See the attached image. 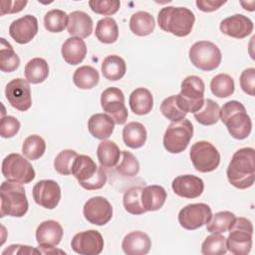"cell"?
<instances>
[{"label":"cell","mask_w":255,"mask_h":255,"mask_svg":"<svg viewBox=\"0 0 255 255\" xmlns=\"http://www.w3.org/2000/svg\"><path fill=\"white\" fill-rule=\"evenodd\" d=\"M178 107L184 113H196L204 103V83L197 76H188L181 83V90L175 95Z\"/></svg>","instance_id":"52a82bcc"},{"label":"cell","mask_w":255,"mask_h":255,"mask_svg":"<svg viewBox=\"0 0 255 255\" xmlns=\"http://www.w3.org/2000/svg\"><path fill=\"white\" fill-rule=\"evenodd\" d=\"M235 219L231 211H220L211 216L206 224V229L210 233H224L228 231Z\"/></svg>","instance_id":"ab89813d"},{"label":"cell","mask_w":255,"mask_h":255,"mask_svg":"<svg viewBox=\"0 0 255 255\" xmlns=\"http://www.w3.org/2000/svg\"><path fill=\"white\" fill-rule=\"evenodd\" d=\"M24 74L29 83L40 84L49 76L48 63L43 58H33L26 64Z\"/></svg>","instance_id":"1f68e13d"},{"label":"cell","mask_w":255,"mask_h":255,"mask_svg":"<svg viewBox=\"0 0 255 255\" xmlns=\"http://www.w3.org/2000/svg\"><path fill=\"white\" fill-rule=\"evenodd\" d=\"M61 53L66 63L78 65L84 61L87 55V46L81 38L70 37L62 45Z\"/></svg>","instance_id":"cb8c5ba5"},{"label":"cell","mask_w":255,"mask_h":255,"mask_svg":"<svg viewBox=\"0 0 255 255\" xmlns=\"http://www.w3.org/2000/svg\"><path fill=\"white\" fill-rule=\"evenodd\" d=\"M157 22L161 30L177 37H185L192 30L195 16L188 8L167 6L158 12Z\"/></svg>","instance_id":"7a4b0ae2"},{"label":"cell","mask_w":255,"mask_h":255,"mask_svg":"<svg viewBox=\"0 0 255 255\" xmlns=\"http://www.w3.org/2000/svg\"><path fill=\"white\" fill-rule=\"evenodd\" d=\"M220 31L232 38L243 39L253 31V22L243 14H235L220 22Z\"/></svg>","instance_id":"d6986e66"},{"label":"cell","mask_w":255,"mask_h":255,"mask_svg":"<svg viewBox=\"0 0 255 255\" xmlns=\"http://www.w3.org/2000/svg\"><path fill=\"white\" fill-rule=\"evenodd\" d=\"M20 58L15 53L13 47L4 38L0 39V70L11 73L18 69Z\"/></svg>","instance_id":"e575fe53"},{"label":"cell","mask_w":255,"mask_h":255,"mask_svg":"<svg viewBox=\"0 0 255 255\" xmlns=\"http://www.w3.org/2000/svg\"><path fill=\"white\" fill-rule=\"evenodd\" d=\"M191 64L202 71H212L219 67L222 55L220 49L212 42H195L188 52Z\"/></svg>","instance_id":"9c48e42d"},{"label":"cell","mask_w":255,"mask_h":255,"mask_svg":"<svg viewBox=\"0 0 255 255\" xmlns=\"http://www.w3.org/2000/svg\"><path fill=\"white\" fill-rule=\"evenodd\" d=\"M99 72L92 66H82L73 75L74 84L82 90H89L96 87L99 83Z\"/></svg>","instance_id":"836d02e7"},{"label":"cell","mask_w":255,"mask_h":255,"mask_svg":"<svg viewBox=\"0 0 255 255\" xmlns=\"http://www.w3.org/2000/svg\"><path fill=\"white\" fill-rule=\"evenodd\" d=\"M95 34L97 39L104 44L115 43L119 38V28L116 20L112 17H105L99 20Z\"/></svg>","instance_id":"d6a6232c"},{"label":"cell","mask_w":255,"mask_h":255,"mask_svg":"<svg viewBox=\"0 0 255 255\" xmlns=\"http://www.w3.org/2000/svg\"><path fill=\"white\" fill-rule=\"evenodd\" d=\"M102 74L109 81L121 80L126 72L127 65L125 60L118 55H110L102 63Z\"/></svg>","instance_id":"f1b7e54d"},{"label":"cell","mask_w":255,"mask_h":255,"mask_svg":"<svg viewBox=\"0 0 255 255\" xmlns=\"http://www.w3.org/2000/svg\"><path fill=\"white\" fill-rule=\"evenodd\" d=\"M166 199L165 189L156 184L142 187L140 193L141 205L145 211H155L161 208Z\"/></svg>","instance_id":"d4e9b609"},{"label":"cell","mask_w":255,"mask_h":255,"mask_svg":"<svg viewBox=\"0 0 255 255\" xmlns=\"http://www.w3.org/2000/svg\"><path fill=\"white\" fill-rule=\"evenodd\" d=\"M101 106L104 112L113 119L115 124H126L128 115L125 106V96L122 90L116 87L106 89L101 95Z\"/></svg>","instance_id":"7c38bea8"},{"label":"cell","mask_w":255,"mask_h":255,"mask_svg":"<svg viewBox=\"0 0 255 255\" xmlns=\"http://www.w3.org/2000/svg\"><path fill=\"white\" fill-rule=\"evenodd\" d=\"M123 139L130 148H139L146 141V129L138 122H130L123 128Z\"/></svg>","instance_id":"83f0119b"},{"label":"cell","mask_w":255,"mask_h":255,"mask_svg":"<svg viewBox=\"0 0 255 255\" xmlns=\"http://www.w3.org/2000/svg\"><path fill=\"white\" fill-rule=\"evenodd\" d=\"M68 33L78 38H87L93 32V20L83 11H73L68 16Z\"/></svg>","instance_id":"603a6c76"},{"label":"cell","mask_w":255,"mask_h":255,"mask_svg":"<svg viewBox=\"0 0 255 255\" xmlns=\"http://www.w3.org/2000/svg\"><path fill=\"white\" fill-rule=\"evenodd\" d=\"M226 252V238L220 233H212L207 236L201 245V253L203 255H222Z\"/></svg>","instance_id":"b9f144b4"},{"label":"cell","mask_w":255,"mask_h":255,"mask_svg":"<svg viewBox=\"0 0 255 255\" xmlns=\"http://www.w3.org/2000/svg\"><path fill=\"white\" fill-rule=\"evenodd\" d=\"M20 129V122L12 117L5 116L1 118L0 122V135L3 138H10L17 134Z\"/></svg>","instance_id":"7dc6e473"},{"label":"cell","mask_w":255,"mask_h":255,"mask_svg":"<svg viewBox=\"0 0 255 255\" xmlns=\"http://www.w3.org/2000/svg\"><path fill=\"white\" fill-rule=\"evenodd\" d=\"M151 247L149 236L142 231H132L127 234L122 242V248L128 255L147 254Z\"/></svg>","instance_id":"7402d4cb"},{"label":"cell","mask_w":255,"mask_h":255,"mask_svg":"<svg viewBox=\"0 0 255 255\" xmlns=\"http://www.w3.org/2000/svg\"><path fill=\"white\" fill-rule=\"evenodd\" d=\"M220 108L217 103L211 99L204 100L202 108L194 113V118L197 123L203 126H212L219 120Z\"/></svg>","instance_id":"d590c367"},{"label":"cell","mask_w":255,"mask_h":255,"mask_svg":"<svg viewBox=\"0 0 255 255\" xmlns=\"http://www.w3.org/2000/svg\"><path fill=\"white\" fill-rule=\"evenodd\" d=\"M89 6L93 12L101 15H114L121 6L119 0H91Z\"/></svg>","instance_id":"bcb514c9"},{"label":"cell","mask_w":255,"mask_h":255,"mask_svg":"<svg viewBox=\"0 0 255 255\" xmlns=\"http://www.w3.org/2000/svg\"><path fill=\"white\" fill-rule=\"evenodd\" d=\"M128 104L133 114L143 116L150 113L153 107V98L147 89L137 88L129 95Z\"/></svg>","instance_id":"4316f807"},{"label":"cell","mask_w":255,"mask_h":255,"mask_svg":"<svg viewBox=\"0 0 255 255\" xmlns=\"http://www.w3.org/2000/svg\"><path fill=\"white\" fill-rule=\"evenodd\" d=\"M212 216L209 205L205 203H192L184 206L178 213V222L186 230H195L207 224Z\"/></svg>","instance_id":"4fadbf2b"},{"label":"cell","mask_w":255,"mask_h":255,"mask_svg":"<svg viewBox=\"0 0 255 255\" xmlns=\"http://www.w3.org/2000/svg\"><path fill=\"white\" fill-rule=\"evenodd\" d=\"M67 13L60 9H53L46 13L44 17V26L48 32L60 33L64 31L68 24Z\"/></svg>","instance_id":"60d3db41"},{"label":"cell","mask_w":255,"mask_h":255,"mask_svg":"<svg viewBox=\"0 0 255 255\" xmlns=\"http://www.w3.org/2000/svg\"><path fill=\"white\" fill-rule=\"evenodd\" d=\"M171 187L173 192L183 198H196L201 195L204 189L203 180L192 174H184L175 177L172 180Z\"/></svg>","instance_id":"ffe728a7"},{"label":"cell","mask_w":255,"mask_h":255,"mask_svg":"<svg viewBox=\"0 0 255 255\" xmlns=\"http://www.w3.org/2000/svg\"><path fill=\"white\" fill-rule=\"evenodd\" d=\"M2 174L7 180L21 184L30 183L36 175L32 164L20 153H10L3 159Z\"/></svg>","instance_id":"30bf717a"},{"label":"cell","mask_w":255,"mask_h":255,"mask_svg":"<svg viewBox=\"0 0 255 255\" xmlns=\"http://www.w3.org/2000/svg\"><path fill=\"white\" fill-rule=\"evenodd\" d=\"M3 255L5 254H41L39 249L32 248L28 245H21V244H13L10 245L8 248H6L3 252Z\"/></svg>","instance_id":"f907efd6"},{"label":"cell","mask_w":255,"mask_h":255,"mask_svg":"<svg viewBox=\"0 0 255 255\" xmlns=\"http://www.w3.org/2000/svg\"><path fill=\"white\" fill-rule=\"evenodd\" d=\"M228 181L238 189H246L255 180V151L252 147H243L235 151L227 167Z\"/></svg>","instance_id":"6da1fadb"},{"label":"cell","mask_w":255,"mask_h":255,"mask_svg":"<svg viewBox=\"0 0 255 255\" xmlns=\"http://www.w3.org/2000/svg\"><path fill=\"white\" fill-rule=\"evenodd\" d=\"M240 86L244 93L249 96L255 94V69L248 68L244 70L240 75Z\"/></svg>","instance_id":"c3c4849f"},{"label":"cell","mask_w":255,"mask_h":255,"mask_svg":"<svg viewBox=\"0 0 255 255\" xmlns=\"http://www.w3.org/2000/svg\"><path fill=\"white\" fill-rule=\"evenodd\" d=\"M1 211L0 216L12 217L24 216L29 207L26 192L21 183L14 181H3L0 186Z\"/></svg>","instance_id":"5b68a950"},{"label":"cell","mask_w":255,"mask_h":255,"mask_svg":"<svg viewBox=\"0 0 255 255\" xmlns=\"http://www.w3.org/2000/svg\"><path fill=\"white\" fill-rule=\"evenodd\" d=\"M72 175L87 190L100 189L107 182V174L103 166H98L91 156L85 154H78L76 157L72 166Z\"/></svg>","instance_id":"277c9868"},{"label":"cell","mask_w":255,"mask_h":255,"mask_svg":"<svg viewBox=\"0 0 255 255\" xmlns=\"http://www.w3.org/2000/svg\"><path fill=\"white\" fill-rule=\"evenodd\" d=\"M228 231L227 250L234 255H247L252 248V222L245 217H235Z\"/></svg>","instance_id":"8992f818"},{"label":"cell","mask_w":255,"mask_h":255,"mask_svg":"<svg viewBox=\"0 0 255 255\" xmlns=\"http://www.w3.org/2000/svg\"><path fill=\"white\" fill-rule=\"evenodd\" d=\"M141 189V186H132L127 189L124 193L123 204L125 209L130 214L140 215L145 212L140 200Z\"/></svg>","instance_id":"74e56055"},{"label":"cell","mask_w":255,"mask_h":255,"mask_svg":"<svg viewBox=\"0 0 255 255\" xmlns=\"http://www.w3.org/2000/svg\"><path fill=\"white\" fill-rule=\"evenodd\" d=\"M38 33V21L33 15H25L14 20L9 27L11 38L18 44L29 43Z\"/></svg>","instance_id":"ac0fdd59"},{"label":"cell","mask_w":255,"mask_h":255,"mask_svg":"<svg viewBox=\"0 0 255 255\" xmlns=\"http://www.w3.org/2000/svg\"><path fill=\"white\" fill-rule=\"evenodd\" d=\"M122 151L117 143L104 139L98 145L97 156L103 167H114L118 164Z\"/></svg>","instance_id":"4dcf8cb0"},{"label":"cell","mask_w":255,"mask_h":255,"mask_svg":"<svg viewBox=\"0 0 255 255\" xmlns=\"http://www.w3.org/2000/svg\"><path fill=\"white\" fill-rule=\"evenodd\" d=\"M115 122L107 114H95L88 121V129L90 133L99 139L110 137L114 131Z\"/></svg>","instance_id":"484cf974"},{"label":"cell","mask_w":255,"mask_h":255,"mask_svg":"<svg viewBox=\"0 0 255 255\" xmlns=\"http://www.w3.org/2000/svg\"><path fill=\"white\" fill-rule=\"evenodd\" d=\"M72 249L81 255H98L103 251L104 238L94 229L79 232L71 241Z\"/></svg>","instance_id":"2e32d148"},{"label":"cell","mask_w":255,"mask_h":255,"mask_svg":"<svg viewBox=\"0 0 255 255\" xmlns=\"http://www.w3.org/2000/svg\"><path fill=\"white\" fill-rule=\"evenodd\" d=\"M46 150L45 140L38 134H31L24 140L22 144V152L25 157L30 160L40 158Z\"/></svg>","instance_id":"f35d334b"},{"label":"cell","mask_w":255,"mask_h":255,"mask_svg":"<svg viewBox=\"0 0 255 255\" xmlns=\"http://www.w3.org/2000/svg\"><path fill=\"white\" fill-rule=\"evenodd\" d=\"M219 118L232 137L244 139L250 134L252 122L245 107L240 102L229 101L225 103L219 111Z\"/></svg>","instance_id":"3957f363"},{"label":"cell","mask_w":255,"mask_h":255,"mask_svg":"<svg viewBox=\"0 0 255 255\" xmlns=\"http://www.w3.org/2000/svg\"><path fill=\"white\" fill-rule=\"evenodd\" d=\"M154 28V19L148 12L137 11L129 19V29L136 36H147L153 32Z\"/></svg>","instance_id":"f546056e"},{"label":"cell","mask_w":255,"mask_h":255,"mask_svg":"<svg viewBox=\"0 0 255 255\" xmlns=\"http://www.w3.org/2000/svg\"><path fill=\"white\" fill-rule=\"evenodd\" d=\"M225 3L226 1H221V0H197L195 2L198 9L203 12L215 11Z\"/></svg>","instance_id":"816d5d0a"},{"label":"cell","mask_w":255,"mask_h":255,"mask_svg":"<svg viewBox=\"0 0 255 255\" xmlns=\"http://www.w3.org/2000/svg\"><path fill=\"white\" fill-rule=\"evenodd\" d=\"M5 96L9 104L18 111L25 112L32 106L31 89L29 82L17 78L6 85Z\"/></svg>","instance_id":"5bb4252c"},{"label":"cell","mask_w":255,"mask_h":255,"mask_svg":"<svg viewBox=\"0 0 255 255\" xmlns=\"http://www.w3.org/2000/svg\"><path fill=\"white\" fill-rule=\"evenodd\" d=\"M63 233V228L58 221L46 220L37 227L36 240L40 248L55 247L61 242Z\"/></svg>","instance_id":"44dd1931"},{"label":"cell","mask_w":255,"mask_h":255,"mask_svg":"<svg viewBox=\"0 0 255 255\" xmlns=\"http://www.w3.org/2000/svg\"><path fill=\"white\" fill-rule=\"evenodd\" d=\"M27 1H1V11L0 15L3 16L5 14H11V13H18L24 9V7L27 5Z\"/></svg>","instance_id":"681fc988"},{"label":"cell","mask_w":255,"mask_h":255,"mask_svg":"<svg viewBox=\"0 0 255 255\" xmlns=\"http://www.w3.org/2000/svg\"><path fill=\"white\" fill-rule=\"evenodd\" d=\"M77 156V151L73 149L62 150L54 159V167L56 171L62 175L72 174V166Z\"/></svg>","instance_id":"7bdbcfd3"},{"label":"cell","mask_w":255,"mask_h":255,"mask_svg":"<svg viewBox=\"0 0 255 255\" xmlns=\"http://www.w3.org/2000/svg\"><path fill=\"white\" fill-rule=\"evenodd\" d=\"M193 135V126L187 119L171 123L163 135V146L170 153H180L186 149Z\"/></svg>","instance_id":"ba28073f"},{"label":"cell","mask_w":255,"mask_h":255,"mask_svg":"<svg viewBox=\"0 0 255 255\" xmlns=\"http://www.w3.org/2000/svg\"><path fill=\"white\" fill-rule=\"evenodd\" d=\"M189 156L194 168L199 172L215 170L220 163V153L209 141L200 140L192 144Z\"/></svg>","instance_id":"8fae6325"},{"label":"cell","mask_w":255,"mask_h":255,"mask_svg":"<svg viewBox=\"0 0 255 255\" xmlns=\"http://www.w3.org/2000/svg\"><path fill=\"white\" fill-rule=\"evenodd\" d=\"M83 214L92 224L103 226L113 217V207L110 201L103 196H94L85 203Z\"/></svg>","instance_id":"9a60e30c"},{"label":"cell","mask_w":255,"mask_h":255,"mask_svg":"<svg viewBox=\"0 0 255 255\" xmlns=\"http://www.w3.org/2000/svg\"><path fill=\"white\" fill-rule=\"evenodd\" d=\"M32 191L35 202L46 209H54L61 200L60 185L52 179L38 181Z\"/></svg>","instance_id":"e0dca14e"},{"label":"cell","mask_w":255,"mask_h":255,"mask_svg":"<svg viewBox=\"0 0 255 255\" xmlns=\"http://www.w3.org/2000/svg\"><path fill=\"white\" fill-rule=\"evenodd\" d=\"M160 112L161 114L169 121L178 122L185 118L186 113H184L177 105L176 98L174 96H170L164 99L160 104Z\"/></svg>","instance_id":"f6af8a7d"},{"label":"cell","mask_w":255,"mask_h":255,"mask_svg":"<svg viewBox=\"0 0 255 255\" xmlns=\"http://www.w3.org/2000/svg\"><path fill=\"white\" fill-rule=\"evenodd\" d=\"M116 169L122 175L132 177L139 171V162L131 152L122 150V159Z\"/></svg>","instance_id":"ee69618b"},{"label":"cell","mask_w":255,"mask_h":255,"mask_svg":"<svg viewBox=\"0 0 255 255\" xmlns=\"http://www.w3.org/2000/svg\"><path fill=\"white\" fill-rule=\"evenodd\" d=\"M234 81L228 74H218L211 80L210 90L217 98H227L234 93Z\"/></svg>","instance_id":"8d00e7d4"}]
</instances>
